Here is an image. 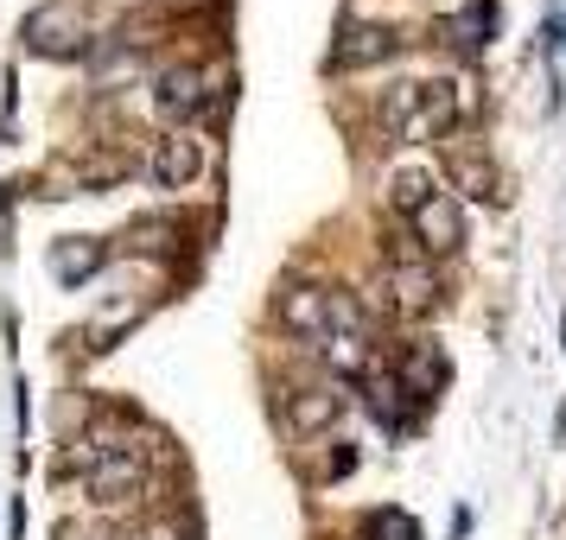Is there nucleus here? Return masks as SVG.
<instances>
[{"label": "nucleus", "mask_w": 566, "mask_h": 540, "mask_svg": "<svg viewBox=\"0 0 566 540\" xmlns=\"http://www.w3.org/2000/svg\"><path fill=\"white\" fill-rule=\"evenodd\" d=\"M459 83L452 77H408L382 89V108H376V121H382L388 140H439V134L459 128Z\"/></svg>", "instance_id": "nucleus-2"}, {"label": "nucleus", "mask_w": 566, "mask_h": 540, "mask_svg": "<svg viewBox=\"0 0 566 540\" xmlns=\"http://www.w3.org/2000/svg\"><path fill=\"white\" fill-rule=\"evenodd\" d=\"M439 388H446V350H439L433 337H420L408 350V362H401V394H408V413L413 401H433Z\"/></svg>", "instance_id": "nucleus-11"}, {"label": "nucleus", "mask_w": 566, "mask_h": 540, "mask_svg": "<svg viewBox=\"0 0 566 540\" xmlns=\"http://www.w3.org/2000/svg\"><path fill=\"white\" fill-rule=\"evenodd\" d=\"M382 198H388V210H395L401 223H413V216H420V210L439 198V179L427 172V166H395V172H388V191H382Z\"/></svg>", "instance_id": "nucleus-13"}, {"label": "nucleus", "mask_w": 566, "mask_h": 540, "mask_svg": "<svg viewBox=\"0 0 566 540\" xmlns=\"http://www.w3.org/2000/svg\"><path fill=\"white\" fill-rule=\"evenodd\" d=\"M274 420H281L293 438H318L344 420V394H337V382H325V375L281 382L274 388Z\"/></svg>", "instance_id": "nucleus-3"}, {"label": "nucleus", "mask_w": 566, "mask_h": 540, "mask_svg": "<svg viewBox=\"0 0 566 540\" xmlns=\"http://www.w3.org/2000/svg\"><path fill=\"white\" fill-rule=\"evenodd\" d=\"M52 470H83V496L96 509H128L154 484V438H122V433L77 438V452Z\"/></svg>", "instance_id": "nucleus-1"}, {"label": "nucleus", "mask_w": 566, "mask_h": 540, "mask_svg": "<svg viewBox=\"0 0 566 540\" xmlns=\"http://www.w3.org/2000/svg\"><path fill=\"white\" fill-rule=\"evenodd\" d=\"M401 52V32L395 27H350L344 39H337V71H357V64H382V57Z\"/></svg>", "instance_id": "nucleus-12"}, {"label": "nucleus", "mask_w": 566, "mask_h": 540, "mask_svg": "<svg viewBox=\"0 0 566 540\" xmlns=\"http://www.w3.org/2000/svg\"><path fill=\"white\" fill-rule=\"evenodd\" d=\"M274 318H281L293 337L318 343V337H325V318H332V293H325V286H281Z\"/></svg>", "instance_id": "nucleus-10"}, {"label": "nucleus", "mask_w": 566, "mask_h": 540, "mask_svg": "<svg viewBox=\"0 0 566 540\" xmlns=\"http://www.w3.org/2000/svg\"><path fill=\"white\" fill-rule=\"evenodd\" d=\"M147 96H154L159 121H172V128H179V121H191V115H205V108H210V71H198V64H166Z\"/></svg>", "instance_id": "nucleus-6"}, {"label": "nucleus", "mask_w": 566, "mask_h": 540, "mask_svg": "<svg viewBox=\"0 0 566 540\" xmlns=\"http://www.w3.org/2000/svg\"><path fill=\"white\" fill-rule=\"evenodd\" d=\"M198 172H205V147L191 134H166L154 153H147V184L154 191H185Z\"/></svg>", "instance_id": "nucleus-8"}, {"label": "nucleus", "mask_w": 566, "mask_h": 540, "mask_svg": "<svg viewBox=\"0 0 566 540\" xmlns=\"http://www.w3.org/2000/svg\"><path fill=\"white\" fill-rule=\"evenodd\" d=\"M363 540H420V521L408 509H369L363 515Z\"/></svg>", "instance_id": "nucleus-16"}, {"label": "nucleus", "mask_w": 566, "mask_h": 540, "mask_svg": "<svg viewBox=\"0 0 566 540\" xmlns=\"http://www.w3.org/2000/svg\"><path fill=\"white\" fill-rule=\"evenodd\" d=\"M115 540H191V528H185L179 515H147V521H134V528H122Z\"/></svg>", "instance_id": "nucleus-17"}, {"label": "nucleus", "mask_w": 566, "mask_h": 540, "mask_svg": "<svg viewBox=\"0 0 566 540\" xmlns=\"http://www.w3.org/2000/svg\"><path fill=\"white\" fill-rule=\"evenodd\" d=\"M103 261H108V248H103V242H90V235H77V242H57L52 274H57L64 286H83L90 274H96V267H103Z\"/></svg>", "instance_id": "nucleus-15"}, {"label": "nucleus", "mask_w": 566, "mask_h": 540, "mask_svg": "<svg viewBox=\"0 0 566 540\" xmlns=\"http://www.w3.org/2000/svg\"><path fill=\"white\" fill-rule=\"evenodd\" d=\"M388 293H395V306L413 311V318H427V311L446 306V299H439V293H446V280H439V267L420 255L413 242H401V248H395V267H388Z\"/></svg>", "instance_id": "nucleus-5"}, {"label": "nucleus", "mask_w": 566, "mask_h": 540, "mask_svg": "<svg viewBox=\"0 0 566 540\" xmlns=\"http://www.w3.org/2000/svg\"><path fill=\"white\" fill-rule=\"evenodd\" d=\"M446 172L464 184V198H478V204H503V179H496V166L478 140H452L446 147Z\"/></svg>", "instance_id": "nucleus-9"}, {"label": "nucleus", "mask_w": 566, "mask_h": 540, "mask_svg": "<svg viewBox=\"0 0 566 540\" xmlns=\"http://www.w3.org/2000/svg\"><path fill=\"white\" fill-rule=\"evenodd\" d=\"M408 235H413V248H420V255L439 267L446 255H459V248H464V204L439 191L433 204H427V210H420V216L408 223Z\"/></svg>", "instance_id": "nucleus-7"}, {"label": "nucleus", "mask_w": 566, "mask_h": 540, "mask_svg": "<svg viewBox=\"0 0 566 540\" xmlns=\"http://www.w3.org/2000/svg\"><path fill=\"white\" fill-rule=\"evenodd\" d=\"M490 32H496V13H490V0H471L459 20H446V27H439V39H446L452 52H484Z\"/></svg>", "instance_id": "nucleus-14"}, {"label": "nucleus", "mask_w": 566, "mask_h": 540, "mask_svg": "<svg viewBox=\"0 0 566 540\" xmlns=\"http://www.w3.org/2000/svg\"><path fill=\"white\" fill-rule=\"evenodd\" d=\"M96 39H103V32L90 27L71 0H45V7H32L27 13V45L39 57H64V64H77V57L96 52Z\"/></svg>", "instance_id": "nucleus-4"}]
</instances>
